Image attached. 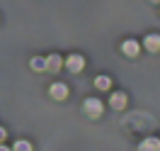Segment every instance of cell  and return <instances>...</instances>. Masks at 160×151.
Instances as JSON below:
<instances>
[{
    "label": "cell",
    "mask_w": 160,
    "mask_h": 151,
    "mask_svg": "<svg viewBox=\"0 0 160 151\" xmlns=\"http://www.w3.org/2000/svg\"><path fill=\"white\" fill-rule=\"evenodd\" d=\"M15 149H17V151H24V149H32V144H29V141H17V144H15Z\"/></svg>",
    "instance_id": "cell-11"
},
{
    "label": "cell",
    "mask_w": 160,
    "mask_h": 151,
    "mask_svg": "<svg viewBox=\"0 0 160 151\" xmlns=\"http://www.w3.org/2000/svg\"><path fill=\"white\" fill-rule=\"evenodd\" d=\"M150 3H160V0H150Z\"/></svg>",
    "instance_id": "cell-13"
},
{
    "label": "cell",
    "mask_w": 160,
    "mask_h": 151,
    "mask_svg": "<svg viewBox=\"0 0 160 151\" xmlns=\"http://www.w3.org/2000/svg\"><path fill=\"white\" fill-rule=\"evenodd\" d=\"M5 139V129H2V127H0V141Z\"/></svg>",
    "instance_id": "cell-12"
},
{
    "label": "cell",
    "mask_w": 160,
    "mask_h": 151,
    "mask_svg": "<svg viewBox=\"0 0 160 151\" xmlns=\"http://www.w3.org/2000/svg\"><path fill=\"white\" fill-rule=\"evenodd\" d=\"M141 149H143V151H160V139H146V141H141Z\"/></svg>",
    "instance_id": "cell-8"
},
{
    "label": "cell",
    "mask_w": 160,
    "mask_h": 151,
    "mask_svg": "<svg viewBox=\"0 0 160 151\" xmlns=\"http://www.w3.org/2000/svg\"><path fill=\"white\" fill-rule=\"evenodd\" d=\"M61 66H63V61H61V56H56V54H51L49 59H46V68L49 71H58Z\"/></svg>",
    "instance_id": "cell-7"
},
{
    "label": "cell",
    "mask_w": 160,
    "mask_h": 151,
    "mask_svg": "<svg viewBox=\"0 0 160 151\" xmlns=\"http://www.w3.org/2000/svg\"><path fill=\"white\" fill-rule=\"evenodd\" d=\"M51 98H56V100H66V98H68V85H63V83H53V85H51Z\"/></svg>",
    "instance_id": "cell-4"
},
{
    "label": "cell",
    "mask_w": 160,
    "mask_h": 151,
    "mask_svg": "<svg viewBox=\"0 0 160 151\" xmlns=\"http://www.w3.org/2000/svg\"><path fill=\"white\" fill-rule=\"evenodd\" d=\"M95 85H97L100 90H109V85H112V78H109V76H97Z\"/></svg>",
    "instance_id": "cell-9"
},
{
    "label": "cell",
    "mask_w": 160,
    "mask_h": 151,
    "mask_svg": "<svg viewBox=\"0 0 160 151\" xmlns=\"http://www.w3.org/2000/svg\"><path fill=\"white\" fill-rule=\"evenodd\" d=\"M82 110L88 112V117H100L102 115V102L97 98H88L85 105H82Z\"/></svg>",
    "instance_id": "cell-1"
},
{
    "label": "cell",
    "mask_w": 160,
    "mask_h": 151,
    "mask_svg": "<svg viewBox=\"0 0 160 151\" xmlns=\"http://www.w3.org/2000/svg\"><path fill=\"white\" fill-rule=\"evenodd\" d=\"M32 68H34V71H44V68H46V59H41V56L32 59Z\"/></svg>",
    "instance_id": "cell-10"
},
{
    "label": "cell",
    "mask_w": 160,
    "mask_h": 151,
    "mask_svg": "<svg viewBox=\"0 0 160 151\" xmlns=\"http://www.w3.org/2000/svg\"><path fill=\"white\" fill-rule=\"evenodd\" d=\"M146 49L148 51H160V34H148V37H146Z\"/></svg>",
    "instance_id": "cell-6"
},
{
    "label": "cell",
    "mask_w": 160,
    "mask_h": 151,
    "mask_svg": "<svg viewBox=\"0 0 160 151\" xmlns=\"http://www.w3.org/2000/svg\"><path fill=\"white\" fill-rule=\"evenodd\" d=\"M126 93H121V90H117V93H112V98H109V105L114 107V110H124L126 107Z\"/></svg>",
    "instance_id": "cell-3"
},
{
    "label": "cell",
    "mask_w": 160,
    "mask_h": 151,
    "mask_svg": "<svg viewBox=\"0 0 160 151\" xmlns=\"http://www.w3.org/2000/svg\"><path fill=\"white\" fill-rule=\"evenodd\" d=\"M66 66H68V71L78 73V71H82V66H85V59H82L80 54H70L68 59H66Z\"/></svg>",
    "instance_id": "cell-2"
},
{
    "label": "cell",
    "mask_w": 160,
    "mask_h": 151,
    "mask_svg": "<svg viewBox=\"0 0 160 151\" xmlns=\"http://www.w3.org/2000/svg\"><path fill=\"white\" fill-rule=\"evenodd\" d=\"M121 51H124L126 56H138L141 46H138V41H133V39H126L124 44H121Z\"/></svg>",
    "instance_id": "cell-5"
}]
</instances>
